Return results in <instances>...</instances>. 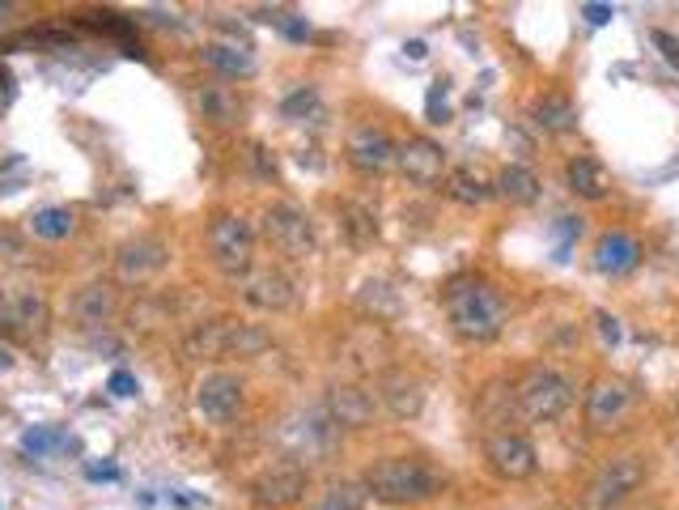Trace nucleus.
I'll use <instances>...</instances> for the list:
<instances>
[{
  "mask_svg": "<svg viewBox=\"0 0 679 510\" xmlns=\"http://www.w3.org/2000/svg\"><path fill=\"white\" fill-rule=\"evenodd\" d=\"M441 303H446V319L450 328L472 341V345H488L505 332L510 323V303L501 298V290L485 281V277H454L446 290H441Z\"/></svg>",
  "mask_w": 679,
  "mask_h": 510,
  "instance_id": "obj_1",
  "label": "nucleus"
},
{
  "mask_svg": "<svg viewBox=\"0 0 679 510\" xmlns=\"http://www.w3.org/2000/svg\"><path fill=\"white\" fill-rule=\"evenodd\" d=\"M361 485L374 502H387V507H408L412 502L417 507V502H434L446 489V476L421 456H387L366 468Z\"/></svg>",
  "mask_w": 679,
  "mask_h": 510,
  "instance_id": "obj_2",
  "label": "nucleus"
},
{
  "mask_svg": "<svg viewBox=\"0 0 679 510\" xmlns=\"http://www.w3.org/2000/svg\"><path fill=\"white\" fill-rule=\"evenodd\" d=\"M183 357L188 361H221V357H264L272 349V332L259 323H243V319H208L195 323L183 336Z\"/></svg>",
  "mask_w": 679,
  "mask_h": 510,
  "instance_id": "obj_3",
  "label": "nucleus"
},
{
  "mask_svg": "<svg viewBox=\"0 0 679 510\" xmlns=\"http://www.w3.org/2000/svg\"><path fill=\"white\" fill-rule=\"evenodd\" d=\"M514 405L527 421H556L574 405V383L552 366H527L514 383Z\"/></svg>",
  "mask_w": 679,
  "mask_h": 510,
  "instance_id": "obj_4",
  "label": "nucleus"
},
{
  "mask_svg": "<svg viewBox=\"0 0 679 510\" xmlns=\"http://www.w3.org/2000/svg\"><path fill=\"white\" fill-rule=\"evenodd\" d=\"M208 255L226 277H243L255 268V226L243 213H217L208 226Z\"/></svg>",
  "mask_w": 679,
  "mask_h": 510,
  "instance_id": "obj_5",
  "label": "nucleus"
},
{
  "mask_svg": "<svg viewBox=\"0 0 679 510\" xmlns=\"http://www.w3.org/2000/svg\"><path fill=\"white\" fill-rule=\"evenodd\" d=\"M641 485H645V459L612 456V459H603V468L590 476V485H586V494H582V507L616 510V507H625Z\"/></svg>",
  "mask_w": 679,
  "mask_h": 510,
  "instance_id": "obj_6",
  "label": "nucleus"
},
{
  "mask_svg": "<svg viewBox=\"0 0 679 510\" xmlns=\"http://www.w3.org/2000/svg\"><path fill=\"white\" fill-rule=\"evenodd\" d=\"M264 239L290 259L315 255V221L297 204H268L264 208Z\"/></svg>",
  "mask_w": 679,
  "mask_h": 510,
  "instance_id": "obj_7",
  "label": "nucleus"
},
{
  "mask_svg": "<svg viewBox=\"0 0 679 510\" xmlns=\"http://www.w3.org/2000/svg\"><path fill=\"white\" fill-rule=\"evenodd\" d=\"M234 285H239V298L246 306H255V310H264V315H285V310L297 306V285L281 268H251Z\"/></svg>",
  "mask_w": 679,
  "mask_h": 510,
  "instance_id": "obj_8",
  "label": "nucleus"
},
{
  "mask_svg": "<svg viewBox=\"0 0 679 510\" xmlns=\"http://www.w3.org/2000/svg\"><path fill=\"white\" fill-rule=\"evenodd\" d=\"M195 412L204 417V421H213V425H226V421H234L239 417V408H243L246 392H243V379L239 374H230V370H208L200 383H195Z\"/></svg>",
  "mask_w": 679,
  "mask_h": 510,
  "instance_id": "obj_9",
  "label": "nucleus"
},
{
  "mask_svg": "<svg viewBox=\"0 0 679 510\" xmlns=\"http://www.w3.org/2000/svg\"><path fill=\"white\" fill-rule=\"evenodd\" d=\"M323 412L336 430H370L379 417V396L366 392L361 383H328L323 392Z\"/></svg>",
  "mask_w": 679,
  "mask_h": 510,
  "instance_id": "obj_10",
  "label": "nucleus"
},
{
  "mask_svg": "<svg viewBox=\"0 0 679 510\" xmlns=\"http://www.w3.org/2000/svg\"><path fill=\"white\" fill-rule=\"evenodd\" d=\"M485 459L501 481H527V476H535V468H539V451H535L531 438L510 434V430H492L488 434Z\"/></svg>",
  "mask_w": 679,
  "mask_h": 510,
  "instance_id": "obj_11",
  "label": "nucleus"
},
{
  "mask_svg": "<svg viewBox=\"0 0 679 510\" xmlns=\"http://www.w3.org/2000/svg\"><path fill=\"white\" fill-rule=\"evenodd\" d=\"M306 485H310V472L302 463H272L264 468L255 481H251V498L259 507H272V510H285L297 507L306 498Z\"/></svg>",
  "mask_w": 679,
  "mask_h": 510,
  "instance_id": "obj_12",
  "label": "nucleus"
},
{
  "mask_svg": "<svg viewBox=\"0 0 679 510\" xmlns=\"http://www.w3.org/2000/svg\"><path fill=\"white\" fill-rule=\"evenodd\" d=\"M166 264H170V247L162 239H153V234H141V239L119 243V252H115V277L128 281V285H145Z\"/></svg>",
  "mask_w": 679,
  "mask_h": 510,
  "instance_id": "obj_13",
  "label": "nucleus"
},
{
  "mask_svg": "<svg viewBox=\"0 0 679 510\" xmlns=\"http://www.w3.org/2000/svg\"><path fill=\"white\" fill-rule=\"evenodd\" d=\"M395 166H399V175L408 183L434 188V183L446 179V150L437 141H430V137H408V141L395 145Z\"/></svg>",
  "mask_w": 679,
  "mask_h": 510,
  "instance_id": "obj_14",
  "label": "nucleus"
},
{
  "mask_svg": "<svg viewBox=\"0 0 679 510\" xmlns=\"http://www.w3.org/2000/svg\"><path fill=\"white\" fill-rule=\"evenodd\" d=\"M374 396H379V405L387 408L395 421H417L421 408H425V383L417 374L390 366V370L379 374V392Z\"/></svg>",
  "mask_w": 679,
  "mask_h": 510,
  "instance_id": "obj_15",
  "label": "nucleus"
},
{
  "mask_svg": "<svg viewBox=\"0 0 679 510\" xmlns=\"http://www.w3.org/2000/svg\"><path fill=\"white\" fill-rule=\"evenodd\" d=\"M632 408V387L625 379H594L586 392V421L594 430H616Z\"/></svg>",
  "mask_w": 679,
  "mask_h": 510,
  "instance_id": "obj_16",
  "label": "nucleus"
},
{
  "mask_svg": "<svg viewBox=\"0 0 679 510\" xmlns=\"http://www.w3.org/2000/svg\"><path fill=\"white\" fill-rule=\"evenodd\" d=\"M344 153L361 175H383L387 166H395V141L374 124H357L344 141Z\"/></svg>",
  "mask_w": 679,
  "mask_h": 510,
  "instance_id": "obj_17",
  "label": "nucleus"
},
{
  "mask_svg": "<svg viewBox=\"0 0 679 510\" xmlns=\"http://www.w3.org/2000/svg\"><path fill=\"white\" fill-rule=\"evenodd\" d=\"M115 310H119V290H115L111 281H86V285L73 294V303H68V315H73L81 328H106V323L115 319Z\"/></svg>",
  "mask_w": 679,
  "mask_h": 510,
  "instance_id": "obj_18",
  "label": "nucleus"
},
{
  "mask_svg": "<svg viewBox=\"0 0 679 510\" xmlns=\"http://www.w3.org/2000/svg\"><path fill=\"white\" fill-rule=\"evenodd\" d=\"M344 357H348V366L353 370H374V366H383L390 357V336L383 332V323H361V328H353L348 332V341H344Z\"/></svg>",
  "mask_w": 679,
  "mask_h": 510,
  "instance_id": "obj_19",
  "label": "nucleus"
},
{
  "mask_svg": "<svg viewBox=\"0 0 679 510\" xmlns=\"http://www.w3.org/2000/svg\"><path fill=\"white\" fill-rule=\"evenodd\" d=\"M637 264H641V247H637V239L625 234V230H607L594 243V268L607 272V277H625Z\"/></svg>",
  "mask_w": 679,
  "mask_h": 510,
  "instance_id": "obj_20",
  "label": "nucleus"
},
{
  "mask_svg": "<svg viewBox=\"0 0 679 510\" xmlns=\"http://www.w3.org/2000/svg\"><path fill=\"white\" fill-rule=\"evenodd\" d=\"M565 183H569V192L582 196V201H603L607 188H612V175H607V166H603L599 157L578 153V157L565 166Z\"/></svg>",
  "mask_w": 679,
  "mask_h": 510,
  "instance_id": "obj_21",
  "label": "nucleus"
},
{
  "mask_svg": "<svg viewBox=\"0 0 679 510\" xmlns=\"http://www.w3.org/2000/svg\"><path fill=\"white\" fill-rule=\"evenodd\" d=\"M531 124L539 132H569V128L578 124V106H574L569 94L548 90L543 99L531 102Z\"/></svg>",
  "mask_w": 679,
  "mask_h": 510,
  "instance_id": "obj_22",
  "label": "nucleus"
},
{
  "mask_svg": "<svg viewBox=\"0 0 679 510\" xmlns=\"http://www.w3.org/2000/svg\"><path fill=\"white\" fill-rule=\"evenodd\" d=\"M204 64L213 68V73H221V77H251L255 73V51L246 48V43H204Z\"/></svg>",
  "mask_w": 679,
  "mask_h": 510,
  "instance_id": "obj_23",
  "label": "nucleus"
},
{
  "mask_svg": "<svg viewBox=\"0 0 679 510\" xmlns=\"http://www.w3.org/2000/svg\"><path fill=\"white\" fill-rule=\"evenodd\" d=\"M441 188H446V196L454 204H467V208H481L488 204L497 192H492V183H488L485 175H476L472 166H459V170H450L446 179H441Z\"/></svg>",
  "mask_w": 679,
  "mask_h": 510,
  "instance_id": "obj_24",
  "label": "nucleus"
},
{
  "mask_svg": "<svg viewBox=\"0 0 679 510\" xmlns=\"http://www.w3.org/2000/svg\"><path fill=\"white\" fill-rule=\"evenodd\" d=\"M492 192H497L501 201H510V204H535L539 201V179H535L531 166L514 162V166H505V170L497 175Z\"/></svg>",
  "mask_w": 679,
  "mask_h": 510,
  "instance_id": "obj_25",
  "label": "nucleus"
},
{
  "mask_svg": "<svg viewBox=\"0 0 679 510\" xmlns=\"http://www.w3.org/2000/svg\"><path fill=\"white\" fill-rule=\"evenodd\" d=\"M13 323L17 332H48L51 303L39 290H13Z\"/></svg>",
  "mask_w": 679,
  "mask_h": 510,
  "instance_id": "obj_26",
  "label": "nucleus"
},
{
  "mask_svg": "<svg viewBox=\"0 0 679 510\" xmlns=\"http://www.w3.org/2000/svg\"><path fill=\"white\" fill-rule=\"evenodd\" d=\"M357 306L370 315V323H387V319H395V315L403 310L399 290H395L390 281H366L361 294H357Z\"/></svg>",
  "mask_w": 679,
  "mask_h": 510,
  "instance_id": "obj_27",
  "label": "nucleus"
},
{
  "mask_svg": "<svg viewBox=\"0 0 679 510\" xmlns=\"http://www.w3.org/2000/svg\"><path fill=\"white\" fill-rule=\"evenodd\" d=\"M200 115L208 119V124H217V128H230L239 115H243V102L234 90H226V86H204L200 90Z\"/></svg>",
  "mask_w": 679,
  "mask_h": 510,
  "instance_id": "obj_28",
  "label": "nucleus"
},
{
  "mask_svg": "<svg viewBox=\"0 0 679 510\" xmlns=\"http://www.w3.org/2000/svg\"><path fill=\"white\" fill-rule=\"evenodd\" d=\"M340 226H344V234H348L353 247H370L379 239V221H374V213L366 204H353V201L340 204Z\"/></svg>",
  "mask_w": 679,
  "mask_h": 510,
  "instance_id": "obj_29",
  "label": "nucleus"
},
{
  "mask_svg": "<svg viewBox=\"0 0 679 510\" xmlns=\"http://www.w3.org/2000/svg\"><path fill=\"white\" fill-rule=\"evenodd\" d=\"M30 234H35V239H48V243L68 239V234H73V208H60V204L39 208V213L30 217Z\"/></svg>",
  "mask_w": 679,
  "mask_h": 510,
  "instance_id": "obj_30",
  "label": "nucleus"
},
{
  "mask_svg": "<svg viewBox=\"0 0 679 510\" xmlns=\"http://www.w3.org/2000/svg\"><path fill=\"white\" fill-rule=\"evenodd\" d=\"M366 485H353V481H340V485H328V494L319 498L315 510H366Z\"/></svg>",
  "mask_w": 679,
  "mask_h": 510,
  "instance_id": "obj_31",
  "label": "nucleus"
},
{
  "mask_svg": "<svg viewBox=\"0 0 679 510\" xmlns=\"http://www.w3.org/2000/svg\"><path fill=\"white\" fill-rule=\"evenodd\" d=\"M323 115V102H319V90L302 86L285 99V119H319Z\"/></svg>",
  "mask_w": 679,
  "mask_h": 510,
  "instance_id": "obj_32",
  "label": "nucleus"
},
{
  "mask_svg": "<svg viewBox=\"0 0 679 510\" xmlns=\"http://www.w3.org/2000/svg\"><path fill=\"white\" fill-rule=\"evenodd\" d=\"M0 259H4V264H22V259H26V243H22L13 230H0Z\"/></svg>",
  "mask_w": 679,
  "mask_h": 510,
  "instance_id": "obj_33",
  "label": "nucleus"
},
{
  "mask_svg": "<svg viewBox=\"0 0 679 510\" xmlns=\"http://www.w3.org/2000/svg\"><path fill=\"white\" fill-rule=\"evenodd\" d=\"M246 157H251V166H255L264 179H277V157H268V150H264V145H251V153H246Z\"/></svg>",
  "mask_w": 679,
  "mask_h": 510,
  "instance_id": "obj_34",
  "label": "nucleus"
},
{
  "mask_svg": "<svg viewBox=\"0 0 679 510\" xmlns=\"http://www.w3.org/2000/svg\"><path fill=\"white\" fill-rule=\"evenodd\" d=\"M51 443H55V438H51L48 430H30V434L22 438V451H30V456H43Z\"/></svg>",
  "mask_w": 679,
  "mask_h": 510,
  "instance_id": "obj_35",
  "label": "nucleus"
},
{
  "mask_svg": "<svg viewBox=\"0 0 679 510\" xmlns=\"http://www.w3.org/2000/svg\"><path fill=\"white\" fill-rule=\"evenodd\" d=\"M582 17L590 26H607V22L616 17V9H612V4H582Z\"/></svg>",
  "mask_w": 679,
  "mask_h": 510,
  "instance_id": "obj_36",
  "label": "nucleus"
},
{
  "mask_svg": "<svg viewBox=\"0 0 679 510\" xmlns=\"http://www.w3.org/2000/svg\"><path fill=\"white\" fill-rule=\"evenodd\" d=\"M450 119V111H446V99H441V81H437L434 90H430V124H446Z\"/></svg>",
  "mask_w": 679,
  "mask_h": 510,
  "instance_id": "obj_37",
  "label": "nucleus"
},
{
  "mask_svg": "<svg viewBox=\"0 0 679 510\" xmlns=\"http://www.w3.org/2000/svg\"><path fill=\"white\" fill-rule=\"evenodd\" d=\"M0 328L17 332V323H13V290H0Z\"/></svg>",
  "mask_w": 679,
  "mask_h": 510,
  "instance_id": "obj_38",
  "label": "nucleus"
},
{
  "mask_svg": "<svg viewBox=\"0 0 679 510\" xmlns=\"http://www.w3.org/2000/svg\"><path fill=\"white\" fill-rule=\"evenodd\" d=\"M654 43L663 48V55H667L671 64H679V43H676V39H671V35H663V30H658V35H654Z\"/></svg>",
  "mask_w": 679,
  "mask_h": 510,
  "instance_id": "obj_39",
  "label": "nucleus"
},
{
  "mask_svg": "<svg viewBox=\"0 0 679 510\" xmlns=\"http://www.w3.org/2000/svg\"><path fill=\"white\" fill-rule=\"evenodd\" d=\"M132 387H137V383H132L124 370H119V374H111V392H115V396H132Z\"/></svg>",
  "mask_w": 679,
  "mask_h": 510,
  "instance_id": "obj_40",
  "label": "nucleus"
},
{
  "mask_svg": "<svg viewBox=\"0 0 679 510\" xmlns=\"http://www.w3.org/2000/svg\"><path fill=\"white\" fill-rule=\"evenodd\" d=\"M599 328H603V336H607L612 345L620 341V328H616V319H612V315H599Z\"/></svg>",
  "mask_w": 679,
  "mask_h": 510,
  "instance_id": "obj_41",
  "label": "nucleus"
},
{
  "mask_svg": "<svg viewBox=\"0 0 679 510\" xmlns=\"http://www.w3.org/2000/svg\"><path fill=\"white\" fill-rule=\"evenodd\" d=\"M408 55H412V60H425V43H421V39H412V43H408Z\"/></svg>",
  "mask_w": 679,
  "mask_h": 510,
  "instance_id": "obj_42",
  "label": "nucleus"
},
{
  "mask_svg": "<svg viewBox=\"0 0 679 510\" xmlns=\"http://www.w3.org/2000/svg\"><path fill=\"white\" fill-rule=\"evenodd\" d=\"M9 366H13V354H9V349H0V370H9Z\"/></svg>",
  "mask_w": 679,
  "mask_h": 510,
  "instance_id": "obj_43",
  "label": "nucleus"
},
{
  "mask_svg": "<svg viewBox=\"0 0 679 510\" xmlns=\"http://www.w3.org/2000/svg\"><path fill=\"white\" fill-rule=\"evenodd\" d=\"M676 468H679V443H676Z\"/></svg>",
  "mask_w": 679,
  "mask_h": 510,
  "instance_id": "obj_44",
  "label": "nucleus"
},
{
  "mask_svg": "<svg viewBox=\"0 0 679 510\" xmlns=\"http://www.w3.org/2000/svg\"><path fill=\"white\" fill-rule=\"evenodd\" d=\"M676 412H679V400H676Z\"/></svg>",
  "mask_w": 679,
  "mask_h": 510,
  "instance_id": "obj_45",
  "label": "nucleus"
}]
</instances>
